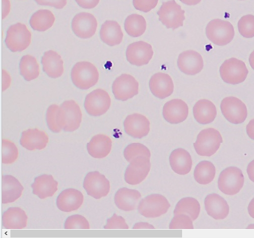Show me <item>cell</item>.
<instances>
[{
	"label": "cell",
	"mask_w": 254,
	"mask_h": 238,
	"mask_svg": "<svg viewBox=\"0 0 254 238\" xmlns=\"http://www.w3.org/2000/svg\"><path fill=\"white\" fill-rule=\"evenodd\" d=\"M82 113L78 105L72 100L64 102L57 111V125L60 131L72 132L80 126Z\"/></svg>",
	"instance_id": "1"
},
{
	"label": "cell",
	"mask_w": 254,
	"mask_h": 238,
	"mask_svg": "<svg viewBox=\"0 0 254 238\" xmlns=\"http://www.w3.org/2000/svg\"><path fill=\"white\" fill-rule=\"evenodd\" d=\"M99 72L95 66L88 61H79L73 66L71 78L74 85L82 90L95 85L99 79Z\"/></svg>",
	"instance_id": "2"
},
{
	"label": "cell",
	"mask_w": 254,
	"mask_h": 238,
	"mask_svg": "<svg viewBox=\"0 0 254 238\" xmlns=\"http://www.w3.org/2000/svg\"><path fill=\"white\" fill-rule=\"evenodd\" d=\"M220 132L213 128H208L198 133L193 146L200 156L209 157L214 154L222 143Z\"/></svg>",
	"instance_id": "3"
},
{
	"label": "cell",
	"mask_w": 254,
	"mask_h": 238,
	"mask_svg": "<svg viewBox=\"0 0 254 238\" xmlns=\"http://www.w3.org/2000/svg\"><path fill=\"white\" fill-rule=\"evenodd\" d=\"M208 39L218 46L229 44L233 39L235 31L232 24L228 21L215 19L210 21L206 27Z\"/></svg>",
	"instance_id": "4"
},
{
	"label": "cell",
	"mask_w": 254,
	"mask_h": 238,
	"mask_svg": "<svg viewBox=\"0 0 254 238\" xmlns=\"http://www.w3.org/2000/svg\"><path fill=\"white\" fill-rule=\"evenodd\" d=\"M244 183V177L242 171L236 167H229L223 170L218 180L219 190L229 195L238 193Z\"/></svg>",
	"instance_id": "5"
},
{
	"label": "cell",
	"mask_w": 254,
	"mask_h": 238,
	"mask_svg": "<svg viewBox=\"0 0 254 238\" xmlns=\"http://www.w3.org/2000/svg\"><path fill=\"white\" fill-rule=\"evenodd\" d=\"M31 33L26 26L17 23L10 26L6 32L5 43L12 52H21L30 44Z\"/></svg>",
	"instance_id": "6"
},
{
	"label": "cell",
	"mask_w": 254,
	"mask_h": 238,
	"mask_svg": "<svg viewBox=\"0 0 254 238\" xmlns=\"http://www.w3.org/2000/svg\"><path fill=\"white\" fill-rule=\"evenodd\" d=\"M170 204L167 198L159 194H152L142 199L138 206V211L146 218H154L166 213Z\"/></svg>",
	"instance_id": "7"
},
{
	"label": "cell",
	"mask_w": 254,
	"mask_h": 238,
	"mask_svg": "<svg viewBox=\"0 0 254 238\" xmlns=\"http://www.w3.org/2000/svg\"><path fill=\"white\" fill-rule=\"evenodd\" d=\"M219 71L224 82L234 85L244 81L249 72L245 63L235 58L225 60L221 65Z\"/></svg>",
	"instance_id": "8"
},
{
	"label": "cell",
	"mask_w": 254,
	"mask_h": 238,
	"mask_svg": "<svg viewBox=\"0 0 254 238\" xmlns=\"http://www.w3.org/2000/svg\"><path fill=\"white\" fill-rule=\"evenodd\" d=\"M159 20L167 28L173 30L183 25L185 11L175 0L163 2L157 12Z\"/></svg>",
	"instance_id": "9"
},
{
	"label": "cell",
	"mask_w": 254,
	"mask_h": 238,
	"mask_svg": "<svg viewBox=\"0 0 254 238\" xmlns=\"http://www.w3.org/2000/svg\"><path fill=\"white\" fill-rule=\"evenodd\" d=\"M111 102L110 97L105 90L97 89L87 95L84 105L89 115L97 117L103 115L109 109Z\"/></svg>",
	"instance_id": "10"
},
{
	"label": "cell",
	"mask_w": 254,
	"mask_h": 238,
	"mask_svg": "<svg viewBox=\"0 0 254 238\" xmlns=\"http://www.w3.org/2000/svg\"><path fill=\"white\" fill-rule=\"evenodd\" d=\"M220 108L226 119L234 124L243 122L247 117V109L245 104L237 97L230 96L221 101Z\"/></svg>",
	"instance_id": "11"
},
{
	"label": "cell",
	"mask_w": 254,
	"mask_h": 238,
	"mask_svg": "<svg viewBox=\"0 0 254 238\" xmlns=\"http://www.w3.org/2000/svg\"><path fill=\"white\" fill-rule=\"evenodd\" d=\"M83 185L87 194L97 199L107 196L110 189L108 179L98 171L87 173Z\"/></svg>",
	"instance_id": "12"
},
{
	"label": "cell",
	"mask_w": 254,
	"mask_h": 238,
	"mask_svg": "<svg viewBox=\"0 0 254 238\" xmlns=\"http://www.w3.org/2000/svg\"><path fill=\"white\" fill-rule=\"evenodd\" d=\"M138 82L132 75L123 74L118 77L112 85L115 98L125 101L138 93Z\"/></svg>",
	"instance_id": "13"
},
{
	"label": "cell",
	"mask_w": 254,
	"mask_h": 238,
	"mask_svg": "<svg viewBox=\"0 0 254 238\" xmlns=\"http://www.w3.org/2000/svg\"><path fill=\"white\" fill-rule=\"evenodd\" d=\"M150 167V158L144 156L136 157L130 162L126 169L125 181L131 185L140 183L147 176Z\"/></svg>",
	"instance_id": "14"
},
{
	"label": "cell",
	"mask_w": 254,
	"mask_h": 238,
	"mask_svg": "<svg viewBox=\"0 0 254 238\" xmlns=\"http://www.w3.org/2000/svg\"><path fill=\"white\" fill-rule=\"evenodd\" d=\"M127 61L134 65L141 66L148 63L153 55L152 46L144 41L129 44L126 50Z\"/></svg>",
	"instance_id": "15"
},
{
	"label": "cell",
	"mask_w": 254,
	"mask_h": 238,
	"mask_svg": "<svg viewBox=\"0 0 254 238\" xmlns=\"http://www.w3.org/2000/svg\"><path fill=\"white\" fill-rule=\"evenodd\" d=\"M97 21L95 17L88 12L77 14L71 22V28L78 37L87 39L92 37L96 31Z\"/></svg>",
	"instance_id": "16"
},
{
	"label": "cell",
	"mask_w": 254,
	"mask_h": 238,
	"mask_svg": "<svg viewBox=\"0 0 254 238\" xmlns=\"http://www.w3.org/2000/svg\"><path fill=\"white\" fill-rule=\"evenodd\" d=\"M125 132L130 136L141 138L146 136L150 130V122L144 116L133 114L127 116L124 122Z\"/></svg>",
	"instance_id": "17"
},
{
	"label": "cell",
	"mask_w": 254,
	"mask_h": 238,
	"mask_svg": "<svg viewBox=\"0 0 254 238\" xmlns=\"http://www.w3.org/2000/svg\"><path fill=\"white\" fill-rule=\"evenodd\" d=\"M177 65L183 73L188 75H195L202 69L203 60L198 52L193 50H187L179 55Z\"/></svg>",
	"instance_id": "18"
},
{
	"label": "cell",
	"mask_w": 254,
	"mask_h": 238,
	"mask_svg": "<svg viewBox=\"0 0 254 238\" xmlns=\"http://www.w3.org/2000/svg\"><path fill=\"white\" fill-rule=\"evenodd\" d=\"M189 108L187 104L180 99H172L166 102L163 108L165 119L172 124L184 121L188 117Z\"/></svg>",
	"instance_id": "19"
},
{
	"label": "cell",
	"mask_w": 254,
	"mask_h": 238,
	"mask_svg": "<svg viewBox=\"0 0 254 238\" xmlns=\"http://www.w3.org/2000/svg\"><path fill=\"white\" fill-rule=\"evenodd\" d=\"M149 85L152 93L160 99L169 97L174 91L173 80L170 75L165 73L153 74L150 79Z\"/></svg>",
	"instance_id": "20"
},
{
	"label": "cell",
	"mask_w": 254,
	"mask_h": 238,
	"mask_svg": "<svg viewBox=\"0 0 254 238\" xmlns=\"http://www.w3.org/2000/svg\"><path fill=\"white\" fill-rule=\"evenodd\" d=\"M83 195L79 190L67 188L63 190L57 198L58 208L65 212L77 210L83 202Z\"/></svg>",
	"instance_id": "21"
},
{
	"label": "cell",
	"mask_w": 254,
	"mask_h": 238,
	"mask_svg": "<svg viewBox=\"0 0 254 238\" xmlns=\"http://www.w3.org/2000/svg\"><path fill=\"white\" fill-rule=\"evenodd\" d=\"M48 141L49 137L46 133L37 128L22 131L20 139V145L30 151L44 149Z\"/></svg>",
	"instance_id": "22"
},
{
	"label": "cell",
	"mask_w": 254,
	"mask_h": 238,
	"mask_svg": "<svg viewBox=\"0 0 254 238\" xmlns=\"http://www.w3.org/2000/svg\"><path fill=\"white\" fill-rule=\"evenodd\" d=\"M204 206L208 215L216 220L225 219L229 212V206L226 201L216 193L206 196L204 199Z\"/></svg>",
	"instance_id": "23"
},
{
	"label": "cell",
	"mask_w": 254,
	"mask_h": 238,
	"mask_svg": "<svg viewBox=\"0 0 254 238\" xmlns=\"http://www.w3.org/2000/svg\"><path fill=\"white\" fill-rule=\"evenodd\" d=\"M24 189L19 181L11 175L1 177V202L7 204L19 198Z\"/></svg>",
	"instance_id": "24"
},
{
	"label": "cell",
	"mask_w": 254,
	"mask_h": 238,
	"mask_svg": "<svg viewBox=\"0 0 254 238\" xmlns=\"http://www.w3.org/2000/svg\"><path fill=\"white\" fill-rule=\"evenodd\" d=\"M58 182L51 175L44 174L36 177L31 184L32 192L40 199L54 195L58 190Z\"/></svg>",
	"instance_id": "25"
},
{
	"label": "cell",
	"mask_w": 254,
	"mask_h": 238,
	"mask_svg": "<svg viewBox=\"0 0 254 238\" xmlns=\"http://www.w3.org/2000/svg\"><path fill=\"white\" fill-rule=\"evenodd\" d=\"M43 70L51 78L60 77L64 72V62L56 52L49 50L44 53L42 57Z\"/></svg>",
	"instance_id": "26"
},
{
	"label": "cell",
	"mask_w": 254,
	"mask_h": 238,
	"mask_svg": "<svg viewBox=\"0 0 254 238\" xmlns=\"http://www.w3.org/2000/svg\"><path fill=\"white\" fill-rule=\"evenodd\" d=\"M141 197V194L138 190L123 187L116 193L114 201L120 209L129 211L136 208Z\"/></svg>",
	"instance_id": "27"
},
{
	"label": "cell",
	"mask_w": 254,
	"mask_h": 238,
	"mask_svg": "<svg viewBox=\"0 0 254 238\" xmlns=\"http://www.w3.org/2000/svg\"><path fill=\"white\" fill-rule=\"evenodd\" d=\"M169 162L173 171L180 175L188 174L192 164L190 155L183 148L173 150L170 155Z\"/></svg>",
	"instance_id": "28"
},
{
	"label": "cell",
	"mask_w": 254,
	"mask_h": 238,
	"mask_svg": "<svg viewBox=\"0 0 254 238\" xmlns=\"http://www.w3.org/2000/svg\"><path fill=\"white\" fill-rule=\"evenodd\" d=\"M112 142L107 135L99 134L94 135L87 144L89 154L96 159L106 157L110 152Z\"/></svg>",
	"instance_id": "29"
},
{
	"label": "cell",
	"mask_w": 254,
	"mask_h": 238,
	"mask_svg": "<svg viewBox=\"0 0 254 238\" xmlns=\"http://www.w3.org/2000/svg\"><path fill=\"white\" fill-rule=\"evenodd\" d=\"M28 217L19 207H10L2 215V224L6 229H22L27 226Z\"/></svg>",
	"instance_id": "30"
},
{
	"label": "cell",
	"mask_w": 254,
	"mask_h": 238,
	"mask_svg": "<svg viewBox=\"0 0 254 238\" xmlns=\"http://www.w3.org/2000/svg\"><path fill=\"white\" fill-rule=\"evenodd\" d=\"M193 114L194 119L198 123L206 124L214 120L217 110L212 102L207 99H201L194 105Z\"/></svg>",
	"instance_id": "31"
},
{
	"label": "cell",
	"mask_w": 254,
	"mask_h": 238,
	"mask_svg": "<svg viewBox=\"0 0 254 238\" xmlns=\"http://www.w3.org/2000/svg\"><path fill=\"white\" fill-rule=\"evenodd\" d=\"M123 36L121 26L116 21L107 20L101 26L100 38L104 43L110 46L120 44Z\"/></svg>",
	"instance_id": "32"
},
{
	"label": "cell",
	"mask_w": 254,
	"mask_h": 238,
	"mask_svg": "<svg viewBox=\"0 0 254 238\" xmlns=\"http://www.w3.org/2000/svg\"><path fill=\"white\" fill-rule=\"evenodd\" d=\"M55 20V16L50 10L40 9L31 16L29 23L33 30L43 32L51 28Z\"/></svg>",
	"instance_id": "33"
},
{
	"label": "cell",
	"mask_w": 254,
	"mask_h": 238,
	"mask_svg": "<svg viewBox=\"0 0 254 238\" xmlns=\"http://www.w3.org/2000/svg\"><path fill=\"white\" fill-rule=\"evenodd\" d=\"M200 206L195 198L188 197L181 199L177 204L174 215L184 214L189 216L192 221L196 220L200 213Z\"/></svg>",
	"instance_id": "34"
},
{
	"label": "cell",
	"mask_w": 254,
	"mask_h": 238,
	"mask_svg": "<svg viewBox=\"0 0 254 238\" xmlns=\"http://www.w3.org/2000/svg\"><path fill=\"white\" fill-rule=\"evenodd\" d=\"M215 167L210 161H202L195 167L194 178L199 184H207L211 182L215 176Z\"/></svg>",
	"instance_id": "35"
},
{
	"label": "cell",
	"mask_w": 254,
	"mask_h": 238,
	"mask_svg": "<svg viewBox=\"0 0 254 238\" xmlns=\"http://www.w3.org/2000/svg\"><path fill=\"white\" fill-rule=\"evenodd\" d=\"M19 69L20 74L28 81L36 79L40 73L39 66L36 58L29 55L21 58Z\"/></svg>",
	"instance_id": "36"
},
{
	"label": "cell",
	"mask_w": 254,
	"mask_h": 238,
	"mask_svg": "<svg viewBox=\"0 0 254 238\" xmlns=\"http://www.w3.org/2000/svg\"><path fill=\"white\" fill-rule=\"evenodd\" d=\"M146 28V22L144 18L137 14H132L125 20V29L130 36L137 37L142 35Z\"/></svg>",
	"instance_id": "37"
},
{
	"label": "cell",
	"mask_w": 254,
	"mask_h": 238,
	"mask_svg": "<svg viewBox=\"0 0 254 238\" xmlns=\"http://www.w3.org/2000/svg\"><path fill=\"white\" fill-rule=\"evenodd\" d=\"M124 155L127 161L130 162L138 156H144L150 158L151 153L149 149L143 144L139 143H132L126 147Z\"/></svg>",
	"instance_id": "38"
},
{
	"label": "cell",
	"mask_w": 254,
	"mask_h": 238,
	"mask_svg": "<svg viewBox=\"0 0 254 238\" xmlns=\"http://www.w3.org/2000/svg\"><path fill=\"white\" fill-rule=\"evenodd\" d=\"M18 156V150L12 141L3 139L1 140V162L3 164L14 163Z\"/></svg>",
	"instance_id": "39"
},
{
	"label": "cell",
	"mask_w": 254,
	"mask_h": 238,
	"mask_svg": "<svg viewBox=\"0 0 254 238\" xmlns=\"http://www.w3.org/2000/svg\"><path fill=\"white\" fill-rule=\"evenodd\" d=\"M239 33L244 37H254V15L248 14L241 18L238 23Z\"/></svg>",
	"instance_id": "40"
},
{
	"label": "cell",
	"mask_w": 254,
	"mask_h": 238,
	"mask_svg": "<svg viewBox=\"0 0 254 238\" xmlns=\"http://www.w3.org/2000/svg\"><path fill=\"white\" fill-rule=\"evenodd\" d=\"M65 229H89L90 226L87 220L80 215H73L68 217L65 220Z\"/></svg>",
	"instance_id": "41"
},
{
	"label": "cell",
	"mask_w": 254,
	"mask_h": 238,
	"mask_svg": "<svg viewBox=\"0 0 254 238\" xmlns=\"http://www.w3.org/2000/svg\"><path fill=\"white\" fill-rule=\"evenodd\" d=\"M170 229H193L192 220L190 217L184 214L174 215L170 225Z\"/></svg>",
	"instance_id": "42"
},
{
	"label": "cell",
	"mask_w": 254,
	"mask_h": 238,
	"mask_svg": "<svg viewBox=\"0 0 254 238\" xmlns=\"http://www.w3.org/2000/svg\"><path fill=\"white\" fill-rule=\"evenodd\" d=\"M59 106L56 104L50 105L46 112V121L49 128L55 133L60 132L57 125V111Z\"/></svg>",
	"instance_id": "43"
},
{
	"label": "cell",
	"mask_w": 254,
	"mask_h": 238,
	"mask_svg": "<svg viewBox=\"0 0 254 238\" xmlns=\"http://www.w3.org/2000/svg\"><path fill=\"white\" fill-rule=\"evenodd\" d=\"M105 229H128V226L126 222L125 219L116 214L107 219V224L104 226Z\"/></svg>",
	"instance_id": "44"
},
{
	"label": "cell",
	"mask_w": 254,
	"mask_h": 238,
	"mask_svg": "<svg viewBox=\"0 0 254 238\" xmlns=\"http://www.w3.org/2000/svg\"><path fill=\"white\" fill-rule=\"evenodd\" d=\"M158 1V0H133V5L135 9L147 12L157 5Z\"/></svg>",
	"instance_id": "45"
},
{
	"label": "cell",
	"mask_w": 254,
	"mask_h": 238,
	"mask_svg": "<svg viewBox=\"0 0 254 238\" xmlns=\"http://www.w3.org/2000/svg\"><path fill=\"white\" fill-rule=\"evenodd\" d=\"M37 4L41 5L53 6L57 9H62L66 4V0H35Z\"/></svg>",
	"instance_id": "46"
},
{
	"label": "cell",
	"mask_w": 254,
	"mask_h": 238,
	"mask_svg": "<svg viewBox=\"0 0 254 238\" xmlns=\"http://www.w3.org/2000/svg\"><path fill=\"white\" fill-rule=\"evenodd\" d=\"M100 0H75L77 3L81 7L90 9L95 7Z\"/></svg>",
	"instance_id": "47"
},
{
	"label": "cell",
	"mask_w": 254,
	"mask_h": 238,
	"mask_svg": "<svg viewBox=\"0 0 254 238\" xmlns=\"http://www.w3.org/2000/svg\"><path fill=\"white\" fill-rule=\"evenodd\" d=\"M246 130L248 136L254 140V119L249 121L246 126Z\"/></svg>",
	"instance_id": "48"
},
{
	"label": "cell",
	"mask_w": 254,
	"mask_h": 238,
	"mask_svg": "<svg viewBox=\"0 0 254 238\" xmlns=\"http://www.w3.org/2000/svg\"><path fill=\"white\" fill-rule=\"evenodd\" d=\"M247 172L250 180L254 182V160L248 165Z\"/></svg>",
	"instance_id": "49"
},
{
	"label": "cell",
	"mask_w": 254,
	"mask_h": 238,
	"mask_svg": "<svg viewBox=\"0 0 254 238\" xmlns=\"http://www.w3.org/2000/svg\"><path fill=\"white\" fill-rule=\"evenodd\" d=\"M248 210L250 216L254 219V197L250 201L248 205Z\"/></svg>",
	"instance_id": "50"
},
{
	"label": "cell",
	"mask_w": 254,
	"mask_h": 238,
	"mask_svg": "<svg viewBox=\"0 0 254 238\" xmlns=\"http://www.w3.org/2000/svg\"><path fill=\"white\" fill-rule=\"evenodd\" d=\"M184 3L189 5H196V4H198L201 0H180Z\"/></svg>",
	"instance_id": "51"
},
{
	"label": "cell",
	"mask_w": 254,
	"mask_h": 238,
	"mask_svg": "<svg viewBox=\"0 0 254 238\" xmlns=\"http://www.w3.org/2000/svg\"><path fill=\"white\" fill-rule=\"evenodd\" d=\"M249 62L252 68L254 69V51L250 55Z\"/></svg>",
	"instance_id": "52"
},
{
	"label": "cell",
	"mask_w": 254,
	"mask_h": 238,
	"mask_svg": "<svg viewBox=\"0 0 254 238\" xmlns=\"http://www.w3.org/2000/svg\"></svg>",
	"instance_id": "53"
}]
</instances>
